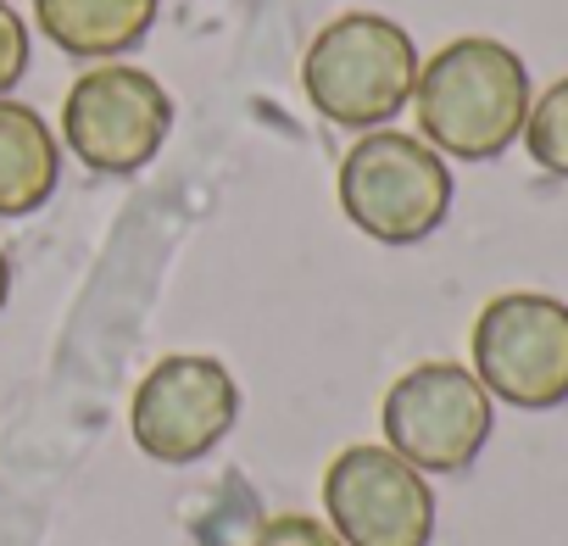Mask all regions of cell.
Returning <instances> with one entry per match:
<instances>
[{
	"instance_id": "6da1fadb",
	"label": "cell",
	"mask_w": 568,
	"mask_h": 546,
	"mask_svg": "<svg viewBox=\"0 0 568 546\" xmlns=\"http://www.w3.org/2000/svg\"><path fill=\"white\" fill-rule=\"evenodd\" d=\"M529 68L513 46L463 34L418 62V140L457 162H496L529 118Z\"/></svg>"
},
{
	"instance_id": "7a4b0ae2",
	"label": "cell",
	"mask_w": 568,
	"mask_h": 546,
	"mask_svg": "<svg viewBox=\"0 0 568 546\" xmlns=\"http://www.w3.org/2000/svg\"><path fill=\"white\" fill-rule=\"evenodd\" d=\"M307 101L341 129H385L402 107H413L418 46L402 23L379 12H346L324 23L302 57Z\"/></svg>"
},
{
	"instance_id": "3957f363",
	"label": "cell",
	"mask_w": 568,
	"mask_h": 546,
	"mask_svg": "<svg viewBox=\"0 0 568 546\" xmlns=\"http://www.w3.org/2000/svg\"><path fill=\"white\" fill-rule=\"evenodd\" d=\"M341 212L379 245H418L452 212V168L402 129H368L341 162Z\"/></svg>"
},
{
	"instance_id": "277c9868",
	"label": "cell",
	"mask_w": 568,
	"mask_h": 546,
	"mask_svg": "<svg viewBox=\"0 0 568 546\" xmlns=\"http://www.w3.org/2000/svg\"><path fill=\"white\" fill-rule=\"evenodd\" d=\"M474 380L490 402L518 413H551L568 402V302L540 291H507L474 318Z\"/></svg>"
},
{
	"instance_id": "5b68a950",
	"label": "cell",
	"mask_w": 568,
	"mask_h": 546,
	"mask_svg": "<svg viewBox=\"0 0 568 546\" xmlns=\"http://www.w3.org/2000/svg\"><path fill=\"white\" fill-rule=\"evenodd\" d=\"M385 446L407 457L418 474H463L490 429H496V402L463 363H418L407 368L379 407Z\"/></svg>"
},
{
	"instance_id": "8992f818",
	"label": "cell",
	"mask_w": 568,
	"mask_h": 546,
	"mask_svg": "<svg viewBox=\"0 0 568 546\" xmlns=\"http://www.w3.org/2000/svg\"><path fill=\"white\" fill-rule=\"evenodd\" d=\"M173 129V95L129 62L90 68L62 101V140L95 173H140Z\"/></svg>"
},
{
	"instance_id": "52a82bcc",
	"label": "cell",
	"mask_w": 568,
	"mask_h": 546,
	"mask_svg": "<svg viewBox=\"0 0 568 546\" xmlns=\"http://www.w3.org/2000/svg\"><path fill=\"white\" fill-rule=\"evenodd\" d=\"M234 413H240V391H234V374L217 363V357H162L134 402H129V435L134 446L151 457V463H201L229 429H234Z\"/></svg>"
},
{
	"instance_id": "ba28073f",
	"label": "cell",
	"mask_w": 568,
	"mask_h": 546,
	"mask_svg": "<svg viewBox=\"0 0 568 546\" xmlns=\"http://www.w3.org/2000/svg\"><path fill=\"white\" fill-rule=\"evenodd\" d=\"M324 513L346 546H429L435 491L390 446H346L324 474Z\"/></svg>"
},
{
	"instance_id": "9c48e42d",
	"label": "cell",
	"mask_w": 568,
	"mask_h": 546,
	"mask_svg": "<svg viewBox=\"0 0 568 546\" xmlns=\"http://www.w3.org/2000/svg\"><path fill=\"white\" fill-rule=\"evenodd\" d=\"M34 23L68 57H123L151 34L156 0H34Z\"/></svg>"
},
{
	"instance_id": "30bf717a",
	"label": "cell",
	"mask_w": 568,
	"mask_h": 546,
	"mask_svg": "<svg viewBox=\"0 0 568 546\" xmlns=\"http://www.w3.org/2000/svg\"><path fill=\"white\" fill-rule=\"evenodd\" d=\"M62 173V151L45 118L23 101L0 95V218H29L51 201Z\"/></svg>"
},
{
	"instance_id": "8fae6325",
	"label": "cell",
	"mask_w": 568,
	"mask_h": 546,
	"mask_svg": "<svg viewBox=\"0 0 568 546\" xmlns=\"http://www.w3.org/2000/svg\"><path fill=\"white\" fill-rule=\"evenodd\" d=\"M518 140L535 156V168H546L551 179H568V79H557L546 95L529 101V118H524Z\"/></svg>"
},
{
	"instance_id": "7c38bea8",
	"label": "cell",
	"mask_w": 568,
	"mask_h": 546,
	"mask_svg": "<svg viewBox=\"0 0 568 546\" xmlns=\"http://www.w3.org/2000/svg\"><path fill=\"white\" fill-rule=\"evenodd\" d=\"M251 546H346L329 524H318V518H307V513H278V518H267L256 535H251Z\"/></svg>"
},
{
	"instance_id": "4fadbf2b",
	"label": "cell",
	"mask_w": 568,
	"mask_h": 546,
	"mask_svg": "<svg viewBox=\"0 0 568 546\" xmlns=\"http://www.w3.org/2000/svg\"><path fill=\"white\" fill-rule=\"evenodd\" d=\"M23 73H29V29L7 0H0V95H7Z\"/></svg>"
},
{
	"instance_id": "5bb4252c",
	"label": "cell",
	"mask_w": 568,
	"mask_h": 546,
	"mask_svg": "<svg viewBox=\"0 0 568 546\" xmlns=\"http://www.w3.org/2000/svg\"><path fill=\"white\" fill-rule=\"evenodd\" d=\"M7 296H12V262H7V251H0V307H7Z\"/></svg>"
}]
</instances>
